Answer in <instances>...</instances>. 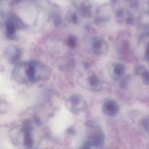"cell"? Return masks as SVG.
I'll return each instance as SVG.
<instances>
[{
	"label": "cell",
	"mask_w": 149,
	"mask_h": 149,
	"mask_svg": "<svg viewBox=\"0 0 149 149\" xmlns=\"http://www.w3.org/2000/svg\"><path fill=\"white\" fill-rule=\"evenodd\" d=\"M51 73L44 64L36 61L19 62L12 72V78L21 84H32L47 79Z\"/></svg>",
	"instance_id": "obj_1"
},
{
	"label": "cell",
	"mask_w": 149,
	"mask_h": 149,
	"mask_svg": "<svg viewBox=\"0 0 149 149\" xmlns=\"http://www.w3.org/2000/svg\"><path fill=\"white\" fill-rule=\"evenodd\" d=\"M87 142L92 147H100L104 142L105 135L102 129L95 123L88 122L86 123Z\"/></svg>",
	"instance_id": "obj_2"
},
{
	"label": "cell",
	"mask_w": 149,
	"mask_h": 149,
	"mask_svg": "<svg viewBox=\"0 0 149 149\" xmlns=\"http://www.w3.org/2000/svg\"><path fill=\"white\" fill-rule=\"evenodd\" d=\"M23 22L16 15H13L8 17L5 22L4 34L10 40L17 38V31L25 28Z\"/></svg>",
	"instance_id": "obj_3"
},
{
	"label": "cell",
	"mask_w": 149,
	"mask_h": 149,
	"mask_svg": "<svg viewBox=\"0 0 149 149\" xmlns=\"http://www.w3.org/2000/svg\"><path fill=\"white\" fill-rule=\"evenodd\" d=\"M66 106L72 113L79 114L86 109L87 105L83 97L79 94H74L68 98L66 101Z\"/></svg>",
	"instance_id": "obj_4"
},
{
	"label": "cell",
	"mask_w": 149,
	"mask_h": 149,
	"mask_svg": "<svg viewBox=\"0 0 149 149\" xmlns=\"http://www.w3.org/2000/svg\"><path fill=\"white\" fill-rule=\"evenodd\" d=\"M22 55V51L13 45L8 46L5 51V56L8 62L11 64H17Z\"/></svg>",
	"instance_id": "obj_5"
},
{
	"label": "cell",
	"mask_w": 149,
	"mask_h": 149,
	"mask_svg": "<svg viewBox=\"0 0 149 149\" xmlns=\"http://www.w3.org/2000/svg\"><path fill=\"white\" fill-rule=\"evenodd\" d=\"M108 46L107 42L101 38H95L92 41L91 49L97 56H102L108 52Z\"/></svg>",
	"instance_id": "obj_6"
},
{
	"label": "cell",
	"mask_w": 149,
	"mask_h": 149,
	"mask_svg": "<svg viewBox=\"0 0 149 149\" xmlns=\"http://www.w3.org/2000/svg\"><path fill=\"white\" fill-rule=\"evenodd\" d=\"M119 110V105L114 100H107L102 105V112L108 116H115L118 114Z\"/></svg>",
	"instance_id": "obj_7"
},
{
	"label": "cell",
	"mask_w": 149,
	"mask_h": 149,
	"mask_svg": "<svg viewBox=\"0 0 149 149\" xmlns=\"http://www.w3.org/2000/svg\"><path fill=\"white\" fill-rule=\"evenodd\" d=\"M72 3L82 16L90 15L91 6L88 0H72Z\"/></svg>",
	"instance_id": "obj_8"
},
{
	"label": "cell",
	"mask_w": 149,
	"mask_h": 149,
	"mask_svg": "<svg viewBox=\"0 0 149 149\" xmlns=\"http://www.w3.org/2000/svg\"><path fill=\"white\" fill-rule=\"evenodd\" d=\"M87 84L90 89L98 91L102 88V84L100 78L94 73H91L90 74L87 79Z\"/></svg>",
	"instance_id": "obj_9"
},
{
	"label": "cell",
	"mask_w": 149,
	"mask_h": 149,
	"mask_svg": "<svg viewBox=\"0 0 149 149\" xmlns=\"http://www.w3.org/2000/svg\"><path fill=\"white\" fill-rule=\"evenodd\" d=\"M124 70V68L121 64H115L113 66V72L115 76H119L123 73Z\"/></svg>",
	"instance_id": "obj_10"
},
{
	"label": "cell",
	"mask_w": 149,
	"mask_h": 149,
	"mask_svg": "<svg viewBox=\"0 0 149 149\" xmlns=\"http://www.w3.org/2000/svg\"><path fill=\"white\" fill-rule=\"evenodd\" d=\"M68 20L70 23H73V24L77 23L78 22V20H79L77 15L75 13H73V12H71V13H69V15L68 16Z\"/></svg>",
	"instance_id": "obj_11"
},
{
	"label": "cell",
	"mask_w": 149,
	"mask_h": 149,
	"mask_svg": "<svg viewBox=\"0 0 149 149\" xmlns=\"http://www.w3.org/2000/svg\"><path fill=\"white\" fill-rule=\"evenodd\" d=\"M142 126L144 129L148 133H149V116L146 117L142 120Z\"/></svg>",
	"instance_id": "obj_12"
},
{
	"label": "cell",
	"mask_w": 149,
	"mask_h": 149,
	"mask_svg": "<svg viewBox=\"0 0 149 149\" xmlns=\"http://www.w3.org/2000/svg\"><path fill=\"white\" fill-rule=\"evenodd\" d=\"M68 45L70 47H74L76 44H77V40L74 36H70L69 37L68 41H67Z\"/></svg>",
	"instance_id": "obj_13"
},
{
	"label": "cell",
	"mask_w": 149,
	"mask_h": 149,
	"mask_svg": "<svg viewBox=\"0 0 149 149\" xmlns=\"http://www.w3.org/2000/svg\"><path fill=\"white\" fill-rule=\"evenodd\" d=\"M91 146L88 143H87V141L84 143V144L79 149H91Z\"/></svg>",
	"instance_id": "obj_14"
},
{
	"label": "cell",
	"mask_w": 149,
	"mask_h": 149,
	"mask_svg": "<svg viewBox=\"0 0 149 149\" xmlns=\"http://www.w3.org/2000/svg\"><path fill=\"white\" fill-rule=\"evenodd\" d=\"M15 1H20V0H15Z\"/></svg>",
	"instance_id": "obj_15"
},
{
	"label": "cell",
	"mask_w": 149,
	"mask_h": 149,
	"mask_svg": "<svg viewBox=\"0 0 149 149\" xmlns=\"http://www.w3.org/2000/svg\"><path fill=\"white\" fill-rule=\"evenodd\" d=\"M147 149H149V147H148V148H147Z\"/></svg>",
	"instance_id": "obj_16"
}]
</instances>
